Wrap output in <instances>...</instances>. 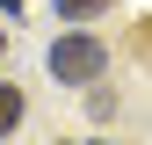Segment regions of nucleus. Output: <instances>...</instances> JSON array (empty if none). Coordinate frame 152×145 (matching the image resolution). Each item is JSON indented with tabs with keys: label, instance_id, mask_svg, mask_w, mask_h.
I'll list each match as a JSON object with an SVG mask.
<instances>
[{
	"label": "nucleus",
	"instance_id": "nucleus-1",
	"mask_svg": "<svg viewBox=\"0 0 152 145\" xmlns=\"http://www.w3.org/2000/svg\"><path fill=\"white\" fill-rule=\"evenodd\" d=\"M51 80H65V87H94L102 80V44H94L87 29H72L51 44Z\"/></svg>",
	"mask_w": 152,
	"mask_h": 145
},
{
	"label": "nucleus",
	"instance_id": "nucleus-2",
	"mask_svg": "<svg viewBox=\"0 0 152 145\" xmlns=\"http://www.w3.org/2000/svg\"><path fill=\"white\" fill-rule=\"evenodd\" d=\"M22 109H29V102H22V87H0V138L22 123Z\"/></svg>",
	"mask_w": 152,
	"mask_h": 145
},
{
	"label": "nucleus",
	"instance_id": "nucleus-3",
	"mask_svg": "<svg viewBox=\"0 0 152 145\" xmlns=\"http://www.w3.org/2000/svg\"><path fill=\"white\" fill-rule=\"evenodd\" d=\"M109 7V0H58V15H65V22H87V15H102Z\"/></svg>",
	"mask_w": 152,
	"mask_h": 145
},
{
	"label": "nucleus",
	"instance_id": "nucleus-4",
	"mask_svg": "<svg viewBox=\"0 0 152 145\" xmlns=\"http://www.w3.org/2000/svg\"><path fill=\"white\" fill-rule=\"evenodd\" d=\"M0 15H22V0H0Z\"/></svg>",
	"mask_w": 152,
	"mask_h": 145
},
{
	"label": "nucleus",
	"instance_id": "nucleus-5",
	"mask_svg": "<svg viewBox=\"0 0 152 145\" xmlns=\"http://www.w3.org/2000/svg\"><path fill=\"white\" fill-rule=\"evenodd\" d=\"M0 51H7V29H0Z\"/></svg>",
	"mask_w": 152,
	"mask_h": 145
}]
</instances>
